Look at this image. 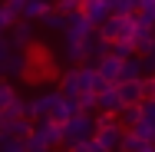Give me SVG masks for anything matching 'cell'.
I'll list each match as a JSON object with an SVG mask.
<instances>
[{
    "label": "cell",
    "mask_w": 155,
    "mask_h": 152,
    "mask_svg": "<svg viewBox=\"0 0 155 152\" xmlns=\"http://www.w3.org/2000/svg\"><path fill=\"white\" fill-rule=\"evenodd\" d=\"M135 53H139L142 60L155 53V30H139L135 33Z\"/></svg>",
    "instance_id": "2e32d148"
},
{
    "label": "cell",
    "mask_w": 155,
    "mask_h": 152,
    "mask_svg": "<svg viewBox=\"0 0 155 152\" xmlns=\"http://www.w3.org/2000/svg\"><path fill=\"white\" fill-rule=\"evenodd\" d=\"M135 33H139L135 13H132V17H122V13H119V40H132V43H135Z\"/></svg>",
    "instance_id": "44dd1931"
},
{
    "label": "cell",
    "mask_w": 155,
    "mask_h": 152,
    "mask_svg": "<svg viewBox=\"0 0 155 152\" xmlns=\"http://www.w3.org/2000/svg\"><path fill=\"white\" fill-rule=\"evenodd\" d=\"M23 7H27V0H7V3H3V10H7V13L17 20V23L23 20Z\"/></svg>",
    "instance_id": "83f0119b"
},
{
    "label": "cell",
    "mask_w": 155,
    "mask_h": 152,
    "mask_svg": "<svg viewBox=\"0 0 155 152\" xmlns=\"http://www.w3.org/2000/svg\"><path fill=\"white\" fill-rule=\"evenodd\" d=\"M0 152H27V146H23L20 139H7V142L0 146Z\"/></svg>",
    "instance_id": "d6a6232c"
},
{
    "label": "cell",
    "mask_w": 155,
    "mask_h": 152,
    "mask_svg": "<svg viewBox=\"0 0 155 152\" xmlns=\"http://www.w3.org/2000/svg\"><path fill=\"white\" fill-rule=\"evenodd\" d=\"M139 10H155V0H139Z\"/></svg>",
    "instance_id": "74e56055"
},
{
    "label": "cell",
    "mask_w": 155,
    "mask_h": 152,
    "mask_svg": "<svg viewBox=\"0 0 155 152\" xmlns=\"http://www.w3.org/2000/svg\"><path fill=\"white\" fill-rule=\"evenodd\" d=\"M13 23H17V20H13V17L0 7V36H3V33H10V27H13Z\"/></svg>",
    "instance_id": "1f68e13d"
},
{
    "label": "cell",
    "mask_w": 155,
    "mask_h": 152,
    "mask_svg": "<svg viewBox=\"0 0 155 152\" xmlns=\"http://www.w3.org/2000/svg\"><path fill=\"white\" fill-rule=\"evenodd\" d=\"M56 10H60L63 17H69V13H79V0H60V3H56Z\"/></svg>",
    "instance_id": "4dcf8cb0"
},
{
    "label": "cell",
    "mask_w": 155,
    "mask_h": 152,
    "mask_svg": "<svg viewBox=\"0 0 155 152\" xmlns=\"http://www.w3.org/2000/svg\"><path fill=\"white\" fill-rule=\"evenodd\" d=\"M116 90H119L122 106H142V103H145V96H142V79H139V83H119Z\"/></svg>",
    "instance_id": "7c38bea8"
},
{
    "label": "cell",
    "mask_w": 155,
    "mask_h": 152,
    "mask_svg": "<svg viewBox=\"0 0 155 152\" xmlns=\"http://www.w3.org/2000/svg\"><path fill=\"white\" fill-rule=\"evenodd\" d=\"M46 3H50V7H56V3H60V0H46Z\"/></svg>",
    "instance_id": "b9f144b4"
},
{
    "label": "cell",
    "mask_w": 155,
    "mask_h": 152,
    "mask_svg": "<svg viewBox=\"0 0 155 152\" xmlns=\"http://www.w3.org/2000/svg\"><path fill=\"white\" fill-rule=\"evenodd\" d=\"M142 63H145V76H155V53H152V56H145Z\"/></svg>",
    "instance_id": "8d00e7d4"
},
{
    "label": "cell",
    "mask_w": 155,
    "mask_h": 152,
    "mask_svg": "<svg viewBox=\"0 0 155 152\" xmlns=\"http://www.w3.org/2000/svg\"><path fill=\"white\" fill-rule=\"evenodd\" d=\"M93 136H96V116H89V113H79V116H73L63 126V146L66 149L76 146V142H86Z\"/></svg>",
    "instance_id": "7a4b0ae2"
},
{
    "label": "cell",
    "mask_w": 155,
    "mask_h": 152,
    "mask_svg": "<svg viewBox=\"0 0 155 152\" xmlns=\"http://www.w3.org/2000/svg\"><path fill=\"white\" fill-rule=\"evenodd\" d=\"M122 136H125V129L119 126V122H112V126H102V129H96L93 142H96V149H99V152H119V142H122Z\"/></svg>",
    "instance_id": "277c9868"
},
{
    "label": "cell",
    "mask_w": 155,
    "mask_h": 152,
    "mask_svg": "<svg viewBox=\"0 0 155 152\" xmlns=\"http://www.w3.org/2000/svg\"><path fill=\"white\" fill-rule=\"evenodd\" d=\"M139 122H142V106H125L122 113H119V126H122L125 132H132Z\"/></svg>",
    "instance_id": "d6986e66"
},
{
    "label": "cell",
    "mask_w": 155,
    "mask_h": 152,
    "mask_svg": "<svg viewBox=\"0 0 155 152\" xmlns=\"http://www.w3.org/2000/svg\"><path fill=\"white\" fill-rule=\"evenodd\" d=\"M0 73L10 79H27V53H10V60L3 63Z\"/></svg>",
    "instance_id": "4fadbf2b"
},
{
    "label": "cell",
    "mask_w": 155,
    "mask_h": 152,
    "mask_svg": "<svg viewBox=\"0 0 155 152\" xmlns=\"http://www.w3.org/2000/svg\"><path fill=\"white\" fill-rule=\"evenodd\" d=\"M109 53H112L116 60H122V63H125V60H132V56H139L132 40H116V43H109Z\"/></svg>",
    "instance_id": "ffe728a7"
},
{
    "label": "cell",
    "mask_w": 155,
    "mask_h": 152,
    "mask_svg": "<svg viewBox=\"0 0 155 152\" xmlns=\"http://www.w3.org/2000/svg\"><path fill=\"white\" fill-rule=\"evenodd\" d=\"M93 83H96V66H79V96L83 93H93Z\"/></svg>",
    "instance_id": "cb8c5ba5"
},
{
    "label": "cell",
    "mask_w": 155,
    "mask_h": 152,
    "mask_svg": "<svg viewBox=\"0 0 155 152\" xmlns=\"http://www.w3.org/2000/svg\"><path fill=\"white\" fill-rule=\"evenodd\" d=\"M46 0H27V7H23V20H30V23H36L43 13H46Z\"/></svg>",
    "instance_id": "603a6c76"
},
{
    "label": "cell",
    "mask_w": 155,
    "mask_h": 152,
    "mask_svg": "<svg viewBox=\"0 0 155 152\" xmlns=\"http://www.w3.org/2000/svg\"><path fill=\"white\" fill-rule=\"evenodd\" d=\"M106 7H109L112 13H116V7H119V0H106Z\"/></svg>",
    "instance_id": "f35d334b"
},
{
    "label": "cell",
    "mask_w": 155,
    "mask_h": 152,
    "mask_svg": "<svg viewBox=\"0 0 155 152\" xmlns=\"http://www.w3.org/2000/svg\"><path fill=\"white\" fill-rule=\"evenodd\" d=\"M63 56L73 63V66H86V40L63 33Z\"/></svg>",
    "instance_id": "52a82bcc"
},
{
    "label": "cell",
    "mask_w": 155,
    "mask_h": 152,
    "mask_svg": "<svg viewBox=\"0 0 155 152\" xmlns=\"http://www.w3.org/2000/svg\"><path fill=\"white\" fill-rule=\"evenodd\" d=\"M116 13H122V17H132V13H139V0H119Z\"/></svg>",
    "instance_id": "f546056e"
},
{
    "label": "cell",
    "mask_w": 155,
    "mask_h": 152,
    "mask_svg": "<svg viewBox=\"0 0 155 152\" xmlns=\"http://www.w3.org/2000/svg\"><path fill=\"white\" fill-rule=\"evenodd\" d=\"M142 119L155 122V99H145V103H142Z\"/></svg>",
    "instance_id": "836d02e7"
},
{
    "label": "cell",
    "mask_w": 155,
    "mask_h": 152,
    "mask_svg": "<svg viewBox=\"0 0 155 152\" xmlns=\"http://www.w3.org/2000/svg\"><path fill=\"white\" fill-rule=\"evenodd\" d=\"M69 152H99V149H96V142H93V139H86V142H76V146H69Z\"/></svg>",
    "instance_id": "e575fe53"
},
{
    "label": "cell",
    "mask_w": 155,
    "mask_h": 152,
    "mask_svg": "<svg viewBox=\"0 0 155 152\" xmlns=\"http://www.w3.org/2000/svg\"><path fill=\"white\" fill-rule=\"evenodd\" d=\"M63 33L79 36V40H89V36L96 33V27L86 20V17H83V13H69V17H66V30H63Z\"/></svg>",
    "instance_id": "9c48e42d"
},
{
    "label": "cell",
    "mask_w": 155,
    "mask_h": 152,
    "mask_svg": "<svg viewBox=\"0 0 155 152\" xmlns=\"http://www.w3.org/2000/svg\"><path fill=\"white\" fill-rule=\"evenodd\" d=\"M36 129L43 132V139L50 142V149H66V146H63V126H60V122L40 119V122H36Z\"/></svg>",
    "instance_id": "30bf717a"
},
{
    "label": "cell",
    "mask_w": 155,
    "mask_h": 152,
    "mask_svg": "<svg viewBox=\"0 0 155 152\" xmlns=\"http://www.w3.org/2000/svg\"><path fill=\"white\" fill-rule=\"evenodd\" d=\"M142 146H145V142H142L135 132H125V136H122V142H119V152H139Z\"/></svg>",
    "instance_id": "4316f807"
},
{
    "label": "cell",
    "mask_w": 155,
    "mask_h": 152,
    "mask_svg": "<svg viewBox=\"0 0 155 152\" xmlns=\"http://www.w3.org/2000/svg\"><path fill=\"white\" fill-rule=\"evenodd\" d=\"M23 146H27V152H53V149H50V142L43 139V132H40L36 126H33V132L27 136V142H23Z\"/></svg>",
    "instance_id": "7402d4cb"
},
{
    "label": "cell",
    "mask_w": 155,
    "mask_h": 152,
    "mask_svg": "<svg viewBox=\"0 0 155 152\" xmlns=\"http://www.w3.org/2000/svg\"><path fill=\"white\" fill-rule=\"evenodd\" d=\"M132 132H135L142 142H152V146H155V122H145V119H142L135 129H132Z\"/></svg>",
    "instance_id": "484cf974"
},
{
    "label": "cell",
    "mask_w": 155,
    "mask_h": 152,
    "mask_svg": "<svg viewBox=\"0 0 155 152\" xmlns=\"http://www.w3.org/2000/svg\"><path fill=\"white\" fill-rule=\"evenodd\" d=\"M122 99H119V90L116 86H109L106 93H99L96 96V113H102V116H116L119 119V113H122Z\"/></svg>",
    "instance_id": "8992f818"
},
{
    "label": "cell",
    "mask_w": 155,
    "mask_h": 152,
    "mask_svg": "<svg viewBox=\"0 0 155 152\" xmlns=\"http://www.w3.org/2000/svg\"><path fill=\"white\" fill-rule=\"evenodd\" d=\"M3 132H7L10 139H20V142H27V136L33 132V122H27V119H13V122H7V126H3Z\"/></svg>",
    "instance_id": "ac0fdd59"
},
{
    "label": "cell",
    "mask_w": 155,
    "mask_h": 152,
    "mask_svg": "<svg viewBox=\"0 0 155 152\" xmlns=\"http://www.w3.org/2000/svg\"><path fill=\"white\" fill-rule=\"evenodd\" d=\"M7 139H10V136H7V132H3V129H0V146H3V142H7Z\"/></svg>",
    "instance_id": "60d3db41"
},
{
    "label": "cell",
    "mask_w": 155,
    "mask_h": 152,
    "mask_svg": "<svg viewBox=\"0 0 155 152\" xmlns=\"http://www.w3.org/2000/svg\"><path fill=\"white\" fill-rule=\"evenodd\" d=\"M139 79H145V63H142V56H132L122 63L119 83H139Z\"/></svg>",
    "instance_id": "8fae6325"
},
{
    "label": "cell",
    "mask_w": 155,
    "mask_h": 152,
    "mask_svg": "<svg viewBox=\"0 0 155 152\" xmlns=\"http://www.w3.org/2000/svg\"><path fill=\"white\" fill-rule=\"evenodd\" d=\"M139 152H155V146H152V142H145V146H142Z\"/></svg>",
    "instance_id": "ab89813d"
},
{
    "label": "cell",
    "mask_w": 155,
    "mask_h": 152,
    "mask_svg": "<svg viewBox=\"0 0 155 152\" xmlns=\"http://www.w3.org/2000/svg\"><path fill=\"white\" fill-rule=\"evenodd\" d=\"M96 36L106 40V43H116V40H119V13H112L102 27H96Z\"/></svg>",
    "instance_id": "e0dca14e"
},
{
    "label": "cell",
    "mask_w": 155,
    "mask_h": 152,
    "mask_svg": "<svg viewBox=\"0 0 155 152\" xmlns=\"http://www.w3.org/2000/svg\"><path fill=\"white\" fill-rule=\"evenodd\" d=\"M10 53H13V50H10V43H7V36H0V69H3V63L10 60Z\"/></svg>",
    "instance_id": "d590c367"
},
{
    "label": "cell",
    "mask_w": 155,
    "mask_h": 152,
    "mask_svg": "<svg viewBox=\"0 0 155 152\" xmlns=\"http://www.w3.org/2000/svg\"><path fill=\"white\" fill-rule=\"evenodd\" d=\"M36 23H40V27H46V30H53V33H63V30H66V17H63L56 7H46V13H43Z\"/></svg>",
    "instance_id": "9a60e30c"
},
{
    "label": "cell",
    "mask_w": 155,
    "mask_h": 152,
    "mask_svg": "<svg viewBox=\"0 0 155 152\" xmlns=\"http://www.w3.org/2000/svg\"><path fill=\"white\" fill-rule=\"evenodd\" d=\"M79 13H83L93 27H102V23L112 17V10L106 7V0H79Z\"/></svg>",
    "instance_id": "5b68a950"
},
{
    "label": "cell",
    "mask_w": 155,
    "mask_h": 152,
    "mask_svg": "<svg viewBox=\"0 0 155 152\" xmlns=\"http://www.w3.org/2000/svg\"><path fill=\"white\" fill-rule=\"evenodd\" d=\"M36 109H40V119L60 122V126H66V122L73 119V116H69V109H66V96H63L60 90L40 93V96H36Z\"/></svg>",
    "instance_id": "6da1fadb"
},
{
    "label": "cell",
    "mask_w": 155,
    "mask_h": 152,
    "mask_svg": "<svg viewBox=\"0 0 155 152\" xmlns=\"http://www.w3.org/2000/svg\"><path fill=\"white\" fill-rule=\"evenodd\" d=\"M102 56H109V43H106V40H99V36L93 33V36L86 40V66H96Z\"/></svg>",
    "instance_id": "5bb4252c"
},
{
    "label": "cell",
    "mask_w": 155,
    "mask_h": 152,
    "mask_svg": "<svg viewBox=\"0 0 155 152\" xmlns=\"http://www.w3.org/2000/svg\"><path fill=\"white\" fill-rule=\"evenodd\" d=\"M13 99H17V90H13V83H10V79H0V109H7Z\"/></svg>",
    "instance_id": "d4e9b609"
},
{
    "label": "cell",
    "mask_w": 155,
    "mask_h": 152,
    "mask_svg": "<svg viewBox=\"0 0 155 152\" xmlns=\"http://www.w3.org/2000/svg\"><path fill=\"white\" fill-rule=\"evenodd\" d=\"M96 73L109 83V86H119V73H122V60H116L112 53L109 56H102V60L96 63Z\"/></svg>",
    "instance_id": "ba28073f"
},
{
    "label": "cell",
    "mask_w": 155,
    "mask_h": 152,
    "mask_svg": "<svg viewBox=\"0 0 155 152\" xmlns=\"http://www.w3.org/2000/svg\"><path fill=\"white\" fill-rule=\"evenodd\" d=\"M53 152H69V149H53Z\"/></svg>",
    "instance_id": "7bdbcfd3"
},
{
    "label": "cell",
    "mask_w": 155,
    "mask_h": 152,
    "mask_svg": "<svg viewBox=\"0 0 155 152\" xmlns=\"http://www.w3.org/2000/svg\"><path fill=\"white\" fill-rule=\"evenodd\" d=\"M76 103H79V109H83V113H89V116L96 113V96H93V93H83V96H76Z\"/></svg>",
    "instance_id": "f1b7e54d"
},
{
    "label": "cell",
    "mask_w": 155,
    "mask_h": 152,
    "mask_svg": "<svg viewBox=\"0 0 155 152\" xmlns=\"http://www.w3.org/2000/svg\"><path fill=\"white\" fill-rule=\"evenodd\" d=\"M7 43H10L13 53H27L33 43H36V23H30V20L13 23V27H10V36H7Z\"/></svg>",
    "instance_id": "3957f363"
}]
</instances>
